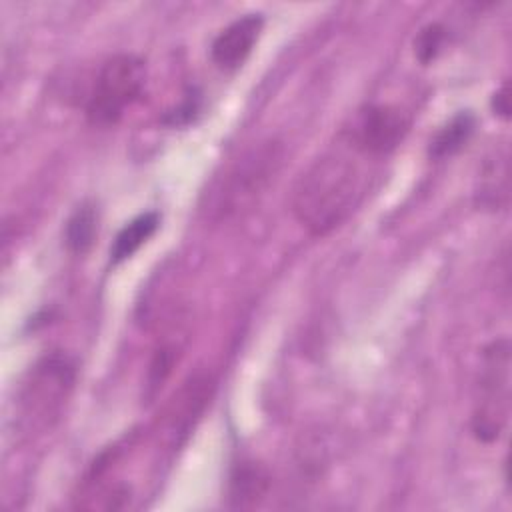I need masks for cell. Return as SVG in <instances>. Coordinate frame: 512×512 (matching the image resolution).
<instances>
[{"instance_id":"cell-1","label":"cell","mask_w":512,"mask_h":512,"mask_svg":"<svg viewBox=\"0 0 512 512\" xmlns=\"http://www.w3.org/2000/svg\"><path fill=\"white\" fill-rule=\"evenodd\" d=\"M334 148L316 158L292 188V212L314 236L338 228L366 194L368 174L352 156L354 146Z\"/></svg>"},{"instance_id":"cell-13","label":"cell","mask_w":512,"mask_h":512,"mask_svg":"<svg viewBox=\"0 0 512 512\" xmlns=\"http://www.w3.org/2000/svg\"><path fill=\"white\" fill-rule=\"evenodd\" d=\"M178 352H180V346L176 342H164L152 356V362H150V368H148V388H150V394L156 392L164 380L170 376L176 360H178Z\"/></svg>"},{"instance_id":"cell-4","label":"cell","mask_w":512,"mask_h":512,"mask_svg":"<svg viewBox=\"0 0 512 512\" xmlns=\"http://www.w3.org/2000/svg\"><path fill=\"white\" fill-rule=\"evenodd\" d=\"M510 416V342L494 340L482 352L472 406V432L480 442L500 438Z\"/></svg>"},{"instance_id":"cell-10","label":"cell","mask_w":512,"mask_h":512,"mask_svg":"<svg viewBox=\"0 0 512 512\" xmlns=\"http://www.w3.org/2000/svg\"><path fill=\"white\" fill-rule=\"evenodd\" d=\"M158 224H160L158 212H144L132 218L130 222H126L110 246L112 264H118L130 258L156 232Z\"/></svg>"},{"instance_id":"cell-2","label":"cell","mask_w":512,"mask_h":512,"mask_svg":"<svg viewBox=\"0 0 512 512\" xmlns=\"http://www.w3.org/2000/svg\"><path fill=\"white\" fill-rule=\"evenodd\" d=\"M284 162L282 144L264 140L246 150L218 182L210 194V212L214 218H232L252 208L276 178Z\"/></svg>"},{"instance_id":"cell-14","label":"cell","mask_w":512,"mask_h":512,"mask_svg":"<svg viewBox=\"0 0 512 512\" xmlns=\"http://www.w3.org/2000/svg\"><path fill=\"white\" fill-rule=\"evenodd\" d=\"M444 38H446V30L442 24L438 22H432L428 26H424L416 40H414V50H416V56L422 64H428L432 62L440 50H442V44H444Z\"/></svg>"},{"instance_id":"cell-11","label":"cell","mask_w":512,"mask_h":512,"mask_svg":"<svg viewBox=\"0 0 512 512\" xmlns=\"http://www.w3.org/2000/svg\"><path fill=\"white\" fill-rule=\"evenodd\" d=\"M474 128H476L474 114L472 112H458L446 126H442L434 134V138L430 140V146H428V154L434 160L456 154L458 150H462L466 146V142L474 134Z\"/></svg>"},{"instance_id":"cell-7","label":"cell","mask_w":512,"mask_h":512,"mask_svg":"<svg viewBox=\"0 0 512 512\" xmlns=\"http://www.w3.org/2000/svg\"><path fill=\"white\" fill-rule=\"evenodd\" d=\"M262 14H244L230 22L212 42L210 56L214 64L222 70L238 68L252 52L258 36L262 32Z\"/></svg>"},{"instance_id":"cell-16","label":"cell","mask_w":512,"mask_h":512,"mask_svg":"<svg viewBox=\"0 0 512 512\" xmlns=\"http://www.w3.org/2000/svg\"><path fill=\"white\" fill-rule=\"evenodd\" d=\"M492 110L504 120L510 118V90L506 82L492 94Z\"/></svg>"},{"instance_id":"cell-15","label":"cell","mask_w":512,"mask_h":512,"mask_svg":"<svg viewBox=\"0 0 512 512\" xmlns=\"http://www.w3.org/2000/svg\"><path fill=\"white\" fill-rule=\"evenodd\" d=\"M196 110H198L196 96H190V94H188V98H184V102H182L178 108H174L172 112H168L164 120H166L168 124H172V126L184 124V122H188V120L194 116Z\"/></svg>"},{"instance_id":"cell-9","label":"cell","mask_w":512,"mask_h":512,"mask_svg":"<svg viewBox=\"0 0 512 512\" xmlns=\"http://www.w3.org/2000/svg\"><path fill=\"white\" fill-rule=\"evenodd\" d=\"M270 486V476L264 466L256 462H242L230 476L228 496L234 508H250L264 498Z\"/></svg>"},{"instance_id":"cell-6","label":"cell","mask_w":512,"mask_h":512,"mask_svg":"<svg viewBox=\"0 0 512 512\" xmlns=\"http://www.w3.org/2000/svg\"><path fill=\"white\" fill-rule=\"evenodd\" d=\"M408 130L410 118L402 108L392 104H368L356 114L348 130V142L366 156H382L392 152Z\"/></svg>"},{"instance_id":"cell-8","label":"cell","mask_w":512,"mask_h":512,"mask_svg":"<svg viewBox=\"0 0 512 512\" xmlns=\"http://www.w3.org/2000/svg\"><path fill=\"white\" fill-rule=\"evenodd\" d=\"M510 198V158L508 150H496L492 158L486 160L480 178L476 202L486 210H502L508 206Z\"/></svg>"},{"instance_id":"cell-12","label":"cell","mask_w":512,"mask_h":512,"mask_svg":"<svg viewBox=\"0 0 512 512\" xmlns=\"http://www.w3.org/2000/svg\"><path fill=\"white\" fill-rule=\"evenodd\" d=\"M98 232V216L92 204H82L74 210V214L66 222V246L74 254H84L96 238Z\"/></svg>"},{"instance_id":"cell-5","label":"cell","mask_w":512,"mask_h":512,"mask_svg":"<svg viewBox=\"0 0 512 512\" xmlns=\"http://www.w3.org/2000/svg\"><path fill=\"white\" fill-rule=\"evenodd\" d=\"M146 84V64L134 54L108 58L94 80L86 102V116L96 126L116 124L140 98Z\"/></svg>"},{"instance_id":"cell-3","label":"cell","mask_w":512,"mask_h":512,"mask_svg":"<svg viewBox=\"0 0 512 512\" xmlns=\"http://www.w3.org/2000/svg\"><path fill=\"white\" fill-rule=\"evenodd\" d=\"M74 380L72 360L58 352L44 356L30 368L18 394V416L26 432L46 430L58 420Z\"/></svg>"}]
</instances>
